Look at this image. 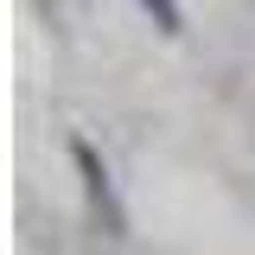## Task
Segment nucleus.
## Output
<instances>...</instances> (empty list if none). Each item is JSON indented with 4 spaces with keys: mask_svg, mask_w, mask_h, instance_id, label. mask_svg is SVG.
<instances>
[{
    "mask_svg": "<svg viewBox=\"0 0 255 255\" xmlns=\"http://www.w3.org/2000/svg\"><path fill=\"white\" fill-rule=\"evenodd\" d=\"M70 153H77V166H83V185H90V211L102 217V230H109V236H122V204H115V185H109V172H102L96 147H90V140H77Z\"/></svg>",
    "mask_w": 255,
    "mask_h": 255,
    "instance_id": "1",
    "label": "nucleus"
},
{
    "mask_svg": "<svg viewBox=\"0 0 255 255\" xmlns=\"http://www.w3.org/2000/svg\"><path fill=\"white\" fill-rule=\"evenodd\" d=\"M140 6H147V13L159 19V32H179V26H185V13H179V0H140Z\"/></svg>",
    "mask_w": 255,
    "mask_h": 255,
    "instance_id": "2",
    "label": "nucleus"
}]
</instances>
